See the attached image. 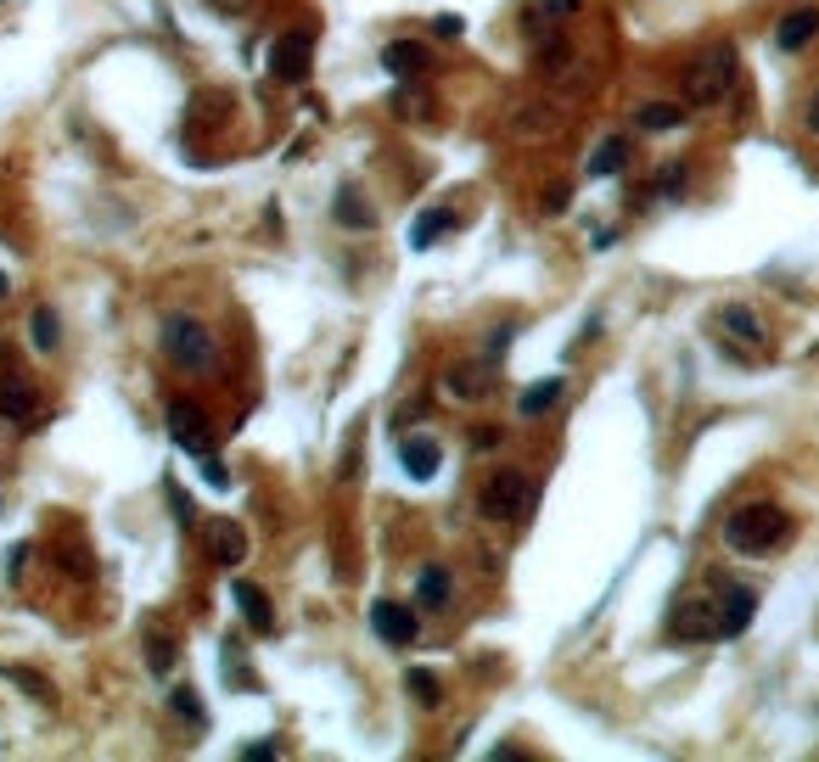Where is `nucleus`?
Returning <instances> with one entry per match:
<instances>
[{
    "label": "nucleus",
    "instance_id": "nucleus-28",
    "mask_svg": "<svg viewBox=\"0 0 819 762\" xmlns=\"http://www.w3.org/2000/svg\"><path fill=\"white\" fill-rule=\"evenodd\" d=\"M7 679H12V684H23L28 695H35V701H51V684H46L40 673H28V668H7Z\"/></svg>",
    "mask_w": 819,
    "mask_h": 762
},
{
    "label": "nucleus",
    "instance_id": "nucleus-27",
    "mask_svg": "<svg viewBox=\"0 0 819 762\" xmlns=\"http://www.w3.org/2000/svg\"><path fill=\"white\" fill-rule=\"evenodd\" d=\"M146 661H152V673H169L175 668V640L169 634H152L146 640Z\"/></svg>",
    "mask_w": 819,
    "mask_h": 762
},
{
    "label": "nucleus",
    "instance_id": "nucleus-31",
    "mask_svg": "<svg viewBox=\"0 0 819 762\" xmlns=\"http://www.w3.org/2000/svg\"><path fill=\"white\" fill-rule=\"evenodd\" d=\"M208 7L219 12V17H242V12H253L258 0H208Z\"/></svg>",
    "mask_w": 819,
    "mask_h": 762
},
{
    "label": "nucleus",
    "instance_id": "nucleus-1",
    "mask_svg": "<svg viewBox=\"0 0 819 762\" xmlns=\"http://www.w3.org/2000/svg\"><path fill=\"white\" fill-rule=\"evenodd\" d=\"M157 348H163V359H169L180 376H214L219 371V337L196 314H169L163 320Z\"/></svg>",
    "mask_w": 819,
    "mask_h": 762
},
{
    "label": "nucleus",
    "instance_id": "nucleus-10",
    "mask_svg": "<svg viewBox=\"0 0 819 762\" xmlns=\"http://www.w3.org/2000/svg\"><path fill=\"white\" fill-rule=\"evenodd\" d=\"M713 606H718V640H735V634L752 628V617H758V589L730 583L725 600H713Z\"/></svg>",
    "mask_w": 819,
    "mask_h": 762
},
{
    "label": "nucleus",
    "instance_id": "nucleus-8",
    "mask_svg": "<svg viewBox=\"0 0 819 762\" xmlns=\"http://www.w3.org/2000/svg\"><path fill=\"white\" fill-rule=\"evenodd\" d=\"M309 62H315V40L309 35H281L270 46V74L286 85H304L309 79Z\"/></svg>",
    "mask_w": 819,
    "mask_h": 762
},
{
    "label": "nucleus",
    "instance_id": "nucleus-19",
    "mask_svg": "<svg viewBox=\"0 0 819 762\" xmlns=\"http://www.w3.org/2000/svg\"><path fill=\"white\" fill-rule=\"evenodd\" d=\"M332 219L343 230H376V214L366 208V196H359L354 185H337V203H332Z\"/></svg>",
    "mask_w": 819,
    "mask_h": 762
},
{
    "label": "nucleus",
    "instance_id": "nucleus-21",
    "mask_svg": "<svg viewBox=\"0 0 819 762\" xmlns=\"http://www.w3.org/2000/svg\"><path fill=\"white\" fill-rule=\"evenodd\" d=\"M562 392H567V382H562V376H545V382H534L528 392H522V404H516V410L528 415V421H534V415H550L555 404H562Z\"/></svg>",
    "mask_w": 819,
    "mask_h": 762
},
{
    "label": "nucleus",
    "instance_id": "nucleus-3",
    "mask_svg": "<svg viewBox=\"0 0 819 762\" xmlns=\"http://www.w3.org/2000/svg\"><path fill=\"white\" fill-rule=\"evenodd\" d=\"M735 90V46H707L691 74H684V102L691 107H718Z\"/></svg>",
    "mask_w": 819,
    "mask_h": 762
},
{
    "label": "nucleus",
    "instance_id": "nucleus-14",
    "mask_svg": "<svg viewBox=\"0 0 819 762\" xmlns=\"http://www.w3.org/2000/svg\"><path fill=\"white\" fill-rule=\"evenodd\" d=\"M231 594H236V606H242V617H247L253 634H276V611H270V594H265V589L247 583V578H236Z\"/></svg>",
    "mask_w": 819,
    "mask_h": 762
},
{
    "label": "nucleus",
    "instance_id": "nucleus-17",
    "mask_svg": "<svg viewBox=\"0 0 819 762\" xmlns=\"http://www.w3.org/2000/svg\"><path fill=\"white\" fill-rule=\"evenodd\" d=\"M629 152H635V141H629V135H606L596 152H589V180L624 175V169H629Z\"/></svg>",
    "mask_w": 819,
    "mask_h": 762
},
{
    "label": "nucleus",
    "instance_id": "nucleus-33",
    "mask_svg": "<svg viewBox=\"0 0 819 762\" xmlns=\"http://www.w3.org/2000/svg\"><path fill=\"white\" fill-rule=\"evenodd\" d=\"M203 472H208V482H214V488H225V482H231V477H225V466H219L214 454H203Z\"/></svg>",
    "mask_w": 819,
    "mask_h": 762
},
{
    "label": "nucleus",
    "instance_id": "nucleus-4",
    "mask_svg": "<svg viewBox=\"0 0 819 762\" xmlns=\"http://www.w3.org/2000/svg\"><path fill=\"white\" fill-rule=\"evenodd\" d=\"M477 511H483L488 521H522V516L534 511V482H528V472H516V466L495 472V477H488V488H483V500H477Z\"/></svg>",
    "mask_w": 819,
    "mask_h": 762
},
{
    "label": "nucleus",
    "instance_id": "nucleus-25",
    "mask_svg": "<svg viewBox=\"0 0 819 762\" xmlns=\"http://www.w3.org/2000/svg\"><path fill=\"white\" fill-rule=\"evenodd\" d=\"M449 224H455V214H449V208H427V214L415 219V230H410V247H433Z\"/></svg>",
    "mask_w": 819,
    "mask_h": 762
},
{
    "label": "nucleus",
    "instance_id": "nucleus-20",
    "mask_svg": "<svg viewBox=\"0 0 819 762\" xmlns=\"http://www.w3.org/2000/svg\"><path fill=\"white\" fill-rule=\"evenodd\" d=\"M208 550H214L219 567H242V560H247V533H242L236 521H219L214 539H208Z\"/></svg>",
    "mask_w": 819,
    "mask_h": 762
},
{
    "label": "nucleus",
    "instance_id": "nucleus-35",
    "mask_svg": "<svg viewBox=\"0 0 819 762\" xmlns=\"http://www.w3.org/2000/svg\"><path fill=\"white\" fill-rule=\"evenodd\" d=\"M578 7V0H550V12H573Z\"/></svg>",
    "mask_w": 819,
    "mask_h": 762
},
{
    "label": "nucleus",
    "instance_id": "nucleus-16",
    "mask_svg": "<svg viewBox=\"0 0 819 762\" xmlns=\"http://www.w3.org/2000/svg\"><path fill=\"white\" fill-rule=\"evenodd\" d=\"M382 68L393 79H415V74H427V46H415V40H393L382 46Z\"/></svg>",
    "mask_w": 819,
    "mask_h": 762
},
{
    "label": "nucleus",
    "instance_id": "nucleus-22",
    "mask_svg": "<svg viewBox=\"0 0 819 762\" xmlns=\"http://www.w3.org/2000/svg\"><path fill=\"white\" fill-rule=\"evenodd\" d=\"M405 689L415 695L421 712H438V707H444V679L427 673V668H410V673H405Z\"/></svg>",
    "mask_w": 819,
    "mask_h": 762
},
{
    "label": "nucleus",
    "instance_id": "nucleus-15",
    "mask_svg": "<svg viewBox=\"0 0 819 762\" xmlns=\"http://www.w3.org/2000/svg\"><path fill=\"white\" fill-rule=\"evenodd\" d=\"M814 35H819V7H797V12H785V17H780L775 46H780V51H803Z\"/></svg>",
    "mask_w": 819,
    "mask_h": 762
},
{
    "label": "nucleus",
    "instance_id": "nucleus-5",
    "mask_svg": "<svg viewBox=\"0 0 819 762\" xmlns=\"http://www.w3.org/2000/svg\"><path fill=\"white\" fill-rule=\"evenodd\" d=\"M0 415H7V426H40V415H46L40 387L17 371H7L0 376Z\"/></svg>",
    "mask_w": 819,
    "mask_h": 762
},
{
    "label": "nucleus",
    "instance_id": "nucleus-34",
    "mask_svg": "<svg viewBox=\"0 0 819 762\" xmlns=\"http://www.w3.org/2000/svg\"><path fill=\"white\" fill-rule=\"evenodd\" d=\"M242 757H253V762H265V757H281V746H270V740H253Z\"/></svg>",
    "mask_w": 819,
    "mask_h": 762
},
{
    "label": "nucleus",
    "instance_id": "nucleus-7",
    "mask_svg": "<svg viewBox=\"0 0 819 762\" xmlns=\"http://www.w3.org/2000/svg\"><path fill=\"white\" fill-rule=\"evenodd\" d=\"M713 325L725 331L735 348H746V353H764L769 348V325L758 320V309H746V303H725V309L713 314Z\"/></svg>",
    "mask_w": 819,
    "mask_h": 762
},
{
    "label": "nucleus",
    "instance_id": "nucleus-9",
    "mask_svg": "<svg viewBox=\"0 0 819 762\" xmlns=\"http://www.w3.org/2000/svg\"><path fill=\"white\" fill-rule=\"evenodd\" d=\"M371 628H376L382 645H415L421 617H415L405 600H376V606H371Z\"/></svg>",
    "mask_w": 819,
    "mask_h": 762
},
{
    "label": "nucleus",
    "instance_id": "nucleus-6",
    "mask_svg": "<svg viewBox=\"0 0 819 762\" xmlns=\"http://www.w3.org/2000/svg\"><path fill=\"white\" fill-rule=\"evenodd\" d=\"M169 438L185 449V454H214V426H208V415L196 410V404H185V399H175L169 404Z\"/></svg>",
    "mask_w": 819,
    "mask_h": 762
},
{
    "label": "nucleus",
    "instance_id": "nucleus-36",
    "mask_svg": "<svg viewBox=\"0 0 819 762\" xmlns=\"http://www.w3.org/2000/svg\"><path fill=\"white\" fill-rule=\"evenodd\" d=\"M0 297H7V275H0Z\"/></svg>",
    "mask_w": 819,
    "mask_h": 762
},
{
    "label": "nucleus",
    "instance_id": "nucleus-24",
    "mask_svg": "<svg viewBox=\"0 0 819 762\" xmlns=\"http://www.w3.org/2000/svg\"><path fill=\"white\" fill-rule=\"evenodd\" d=\"M684 118H691V113H684L679 102H645V107H640V129H651V135H663V129H679Z\"/></svg>",
    "mask_w": 819,
    "mask_h": 762
},
{
    "label": "nucleus",
    "instance_id": "nucleus-18",
    "mask_svg": "<svg viewBox=\"0 0 819 762\" xmlns=\"http://www.w3.org/2000/svg\"><path fill=\"white\" fill-rule=\"evenodd\" d=\"M455 600V578L444 572V567H421V578H415V606L421 611H444Z\"/></svg>",
    "mask_w": 819,
    "mask_h": 762
},
{
    "label": "nucleus",
    "instance_id": "nucleus-12",
    "mask_svg": "<svg viewBox=\"0 0 819 762\" xmlns=\"http://www.w3.org/2000/svg\"><path fill=\"white\" fill-rule=\"evenodd\" d=\"M668 634L684 640V645H696V640H718V606L713 600H684L668 622Z\"/></svg>",
    "mask_w": 819,
    "mask_h": 762
},
{
    "label": "nucleus",
    "instance_id": "nucleus-29",
    "mask_svg": "<svg viewBox=\"0 0 819 762\" xmlns=\"http://www.w3.org/2000/svg\"><path fill=\"white\" fill-rule=\"evenodd\" d=\"M433 35H438V40H461V35H466V17H455V12L433 17Z\"/></svg>",
    "mask_w": 819,
    "mask_h": 762
},
{
    "label": "nucleus",
    "instance_id": "nucleus-26",
    "mask_svg": "<svg viewBox=\"0 0 819 762\" xmlns=\"http://www.w3.org/2000/svg\"><path fill=\"white\" fill-rule=\"evenodd\" d=\"M169 707H175V712H180L185 723H196V728L208 723V712H203V701H196V689H191V684H180V689L169 695Z\"/></svg>",
    "mask_w": 819,
    "mask_h": 762
},
{
    "label": "nucleus",
    "instance_id": "nucleus-23",
    "mask_svg": "<svg viewBox=\"0 0 819 762\" xmlns=\"http://www.w3.org/2000/svg\"><path fill=\"white\" fill-rule=\"evenodd\" d=\"M28 343H35L40 353H56V348H62V320H56L46 303L35 309V320H28Z\"/></svg>",
    "mask_w": 819,
    "mask_h": 762
},
{
    "label": "nucleus",
    "instance_id": "nucleus-13",
    "mask_svg": "<svg viewBox=\"0 0 819 762\" xmlns=\"http://www.w3.org/2000/svg\"><path fill=\"white\" fill-rule=\"evenodd\" d=\"M399 460H405V472H410L415 482H433L438 466H444V449H438V438H427V432H410V438L399 443Z\"/></svg>",
    "mask_w": 819,
    "mask_h": 762
},
{
    "label": "nucleus",
    "instance_id": "nucleus-11",
    "mask_svg": "<svg viewBox=\"0 0 819 762\" xmlns=\"http://www.w3.org/2000/svg\"><path fill=\"white\" fill-rule=\"evenodd\" d=\"M444 392L449 399H461V404H477L495 392V364L488 359H472V364H449V376H444Z\"/></svg>",
    "mask_w": 819,
    "mask_h": 762
},
{
    "label": "nucleus",
    "instance_id": "nucleus-30",
    "mask_svg": "<svg viewBox=\"0 0 819 762\" xmlns=\"http://www.w3.org/2000/svg\"><path fill=\"white\" fill-rule=\"evenodd\" d=\"M684 191V169H679V163H668V169L657 175V196H679Z\"/></svg>",
    "mask_w": 819,
    "mask_h": 762
},
{
    "label": "nucleus",
    "instance_id": "nucleus-32",
    "mask_svg": "<svg viewBox=\"0 0 819 762\" xmlns=\"http://www.w3.org/2000/svg\"><path fill=\"white\" fill-rule=\"evenodd\" d=\"M803 124H808V135L819 141V85H814V95H808V107H803Z\"/></svg>",
    "mask_w": 819,
    "mask_h": 762
},
{
    "label": "nucleus",
    "instance_id": "nucleus-2",
    "mask_svg": "<svg viewBox=\"0 0 819 762\" xmlns=\"http://www.w3.org/2000/svg\"><path fill=\"white\" fill-rule=\"evenodd\" d=\"M785 539H792V516H785L780 505H769V500H752V505L725 516V544L741 550V555H769Z\"/></svg>",
    "mask_w": 819,
    "mask_h": 762
}]
</instances>
